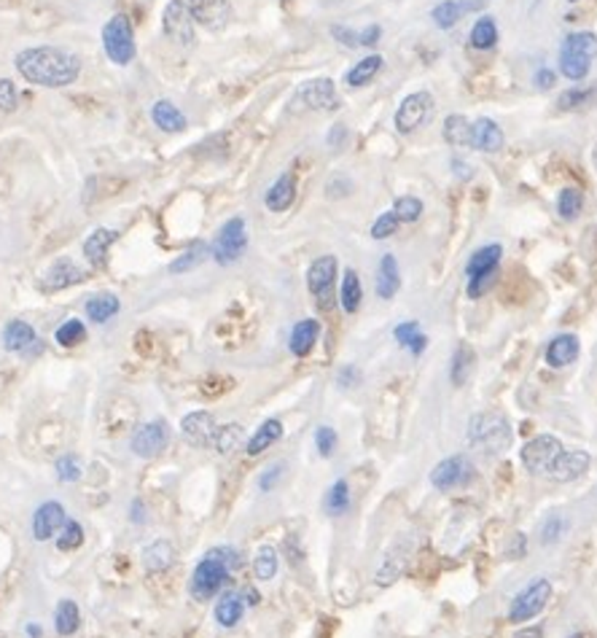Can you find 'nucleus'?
Masks as SVG:
<instances>
[{
    "label": "nucleus",
    "mask_w": 597,
    "mask_h": 638,
    "mask_svg": "<svg viewBox=\"0 0 597 638\" xmlns=\"http://www.w3.org/2000/svg\"><path fill=\"white\" fill-rule=\"evenodd\" d=\"M20 76L28 84L47 87V89H63L71 87L81 76V60L60 47H36L25 49L14 60Z\"/></svg>",
    "instance_id": "1"
},
{
    "label": "nucleus",
    "mask_w": 597,
    "mask_h": 638,
    "mask_svg": "<svg viewBox=\"0 0 597 638\" xmlns=\"http://www.w3.org/2000/svg\"><path fill=\"white\" fill-rule=\"evenodd\" d=\"M240 566V557L232 549L208 552L192 574V595L197 600H210L229 579V571Z\"/></svg>",
    "instance_id": "2"
},
{
    "label": "nucleus",
    "mask_w": 597,
    "mask_h": 638,
    "mask_svg": "<svg viewBox=\"0 0 597 638\" xmlns=\"http://www.w3.org/2000/svg\"><path fill=\"white\" fill-rule=\"evenodd\" d=\"M468 442L492 455L503 453L511 445V426L500 413H479L468 423Z\"/></svg>",
    "instance_id": "3"
},
{
    "label": "nucleus",
    "mask_w": 597,
    "mask_h": 638,
    "mask_svg": "<svg viewBox=\"0 0 597 638\" xmlns=\"http://www.w3.org/2000/svg\"><path fill=\"white\" fill-rule=\"evenodd\" d=\"M103 49L114 65H130L135 60V30L127 14H116L103 28Z\"/></svg>",
    "instance_id": "4"
},
{
    "label": "nucleus",
    "mask_w": 597,
    "mask_h": 638,
    "mask_svg": "<svg viewBox=\"0 0 597 638\" xmlns=\"http://www.w3.org/2000/svg\"><path fill=\"white\" fill-rule=\"evenodd\" d=\"M549 598H551V584H549V579H541V576L533 579V582L511 600L508 619H511V622H530V619H535V617L546 608Z\"/></svg>",
    "instance_id": "5"
},
{
    "label": "nucleus",
    "mask_w": 597,
    "mask_h": 638,
    "mask_svg": "<svg viewBox=\"0 0 597 638\" xmlns=\"http://www.w3.org/2000/svg\"><path fill=\"white\" fill-rule=\"evenodd\" d=\"M337 256H320L312 261V267L307 269V285L310 293L315 296L320 310H331L334 307V280H337Z\"/></svg>",
    "instance_id": "6"
},
{
    "label": "nucleus",
    "mask_w": 597,
    "mask_h": 638,
    "mask_svg": "<svg viewBox=\"0 0 597 638\" xmlns=\"http://www.w3.org/2000/svg\"><path fill=\"white\" fill-rule=\"evenodd\" d=\"M245 248H248V229H245V221L235 216L218 229L216 242H213V256L218 264H232L245 253Z\"/></svg>",
    "instance_id": "7"
},
{
    "label": "nucleus",
    "mask_w": 597,
    "mask_h": 638,
    "mask_svg": "<svg viewBox=\"0 0 597 638\" xmlns=\"http://www.w3.org/2000/svg\"><path fill=\"white\" fill-rule=\"evenodd\" d=\"M559 453H562L559 439L551 437V434H541V437L530 439L522 447L519 458H522V464L530 474H549V469H551V464Z\"/></svg>",
    "instance_id": "8"
},
{
    "label": "nucleus",
    "mask_w": 597,
    "mask_h": 638,
    "mask_svg": "<svg viewBox=\"0 0 597 638\" xmlns=\"http://www.w3.org/2000/svg\"><path fill=\"white\" fill-rule=\"evenodd\" d=\"M431 116H433V98L428 92H414L401 100V106L396 111V127H398V132L409 135L417 127L428 124Z\"/></svg>",
    "instance_id": "9"
},
{
    "label": "nucleus",
    "mask_w": 597,
    "mask_h": 638,
    "mask_svg": "<svg viewBox=\"0 0 597 638\" xmlns=\"http://www.w3.org/2000/svg\"><path fill=\"white\" fill-rule=\"evenodd\" d=\"M471 477H473V464L465 455H452V458H444L441 464L433 466L431 485L436 490H455V488L468 485Z\"/></svg>",
    "instance_id": "10"
},
{
    "label": "nucleus",
    "mask_w": 597,
    "mask_h": 638,
    "mask_svg": "<svg viewBox=\"0 0 597 638\" xmlns=\"http://www.w3.org/2000/svg\"><path fill=\"white\" fill-rule=\"evenodd\" d=\"M165 36L170 41H175L178 47H192L194 44V17L189 12V6L183 0H173V4L165 9V20H162Z\"/></svg>",
    "instance_id": "11"
},
{
    "label": "nucleus",
    "mask_w": 597,
    "mask_h": 638,
    "mask_svg": "<svg viewBox=\"0 0 597 638\" xmlns=\"http://www.w3.org/2000/svg\"><path fill=\"white\" fill-rule=\"evenodd\" d=\"M167 445H170V426L165 421L143 423L132 434V453L141 458H157L162 450H167Z\"/></svg>",
    "instance_id": "12"
},
{
    "label": "nucleus",
    "mask_w": 597,
    "mask_h": 638,
    "mask_svg": "<svg viewBox=\"0 0 597 638\" xmlns=\"http://www.w3.org/2000/svg\"><path fill=\"white\" fill-rule=\"evenodd\" d=\"M296 100L312 111H337L342 106V100L334 89V81H328V79H315V81L302 84V89L296 92Z\"/></svg>",
    "instance_id": "13"
},
{
    "label": "nucleus",
    "mask_w": 597,
    "mask_h": 638,
    "mask_svg": "<svg viewBox=\"0 0 597 638\" xmlns=\"http://www.w3.org/2000/svg\"><path fill=\"white\" fill-rule=\"evenodd\" d=\"M189 12L194 17V22H200L208 30H221L226 28L229 17H232V6L229 0H189Z\"/></svg>",
    "instance_id": "14"
},
{
    "label": "nucleus",
    "mask_w": 597,
    "mask_h": 638,
    "mask_svg": "<svg viewBox=\"0 0 597 638\" xmlns=\"http://www.w3.org/2000/svg\"><path fill=\"white\" fill-rule=\"evenodd\" d=\"M68 523L65 517V506L57 504V501H47L44 506L36 509V517H33V536L38 541H49L57 531H63Z\"/></svg>",
    "instance_id": "15"
},
{
    "label": "nucleus",
    "mask_w": 597,
    "mask_h": 638,
    "mask_svg": "<svg viewBox=\"0 0 597 638\" xmlns=\"http://www.w3.org/2000/svg\"><path fill=\"white\" fill-rule=\"evenodd\" d=\"M87 275H84V269L73 261V259H60V261H55L49 269H47V275H44V280H41V288L44 291H63V288H71V285H76V283H81Z\"/></svg>",
    "instance_id": "16"
},
{
    "label": "nucleus",
    "mask_w": 597,
    "mask_h": 638,
    "mask_svg": "<svg viewBox=\"0 0 597 638\" xmlns=\"http://www.w3.org/2000/svg\"><path fill=\"white\" fill-rule=\"evenodd\" d=\"M181 431L186 437L189 445L194 447H208L213 445V437H216V418L205 410L200 413H189L181 423Z\"/></svg>",
    "instance_id": "17"
},
{
    "label": "nucleus",
    "mask_w": 597,
    "mask_h": 638,
    "mask_svg": "<svg viewBox=\"0 0 597 638\" xmlns=\"http://www.w3.org/2000/svg\"><path fill=\"white\" fill-rule=\"evenodd\" d=\"M589 461H592L589 453H584V450H562V453L554 458L549 474H551L557 482H573V480H578V477L589 469Z\"/></svg>",
    "instance_id": "18"
},
{
    "label": "nucleus",
    "mask_w": 597,
    "mask_h": 638,
    "mask_svg": "<svg viewBox=\"0 0 597 638\" xmlns=\"http://www.w3.org/2000/svg\"><path fill=\"white\" fill-rule=\"evenodd\" d=\"M116 237H119V232H116V229H106V226L95 229V232L87 237V242H84V256H87V261H90L95 269H103V267L108 264V251H111V245L116 242Z\"/></svg>",
    "instance_id": "19"
},
{
    "label": "nucleus",
    "mask_w": 597,
    "mask_h": 638,
    "mask_svg": "<svg viewBox=\"0 0 597 638\" xmlns=\"http://www.w3.org/2000/svg\"><path fill=\"white\" fill-rule=\"evenodd\" d=\"M471 146L479 151L495 154L503 146V130L492 119H476L471 124Z\"/></svg>",
    "instance_id": "20"
},
{
    "label": "nucleus",
    "mask_w": 597,
    "mask_h": 638,
    "mask_svg": "<svg viewBox=\"0 0 597 638\" xmlns=\"http://www.w3.org/2000/svg\"><path fill=\"white\" fill-rule=\"evenodd\" d=\"M318 335H320V324L315 321V318H304V321H299L291 329V353L299 356V359L310 356L315 343H318Z\"/></svg>",
    "instance_id": "21"
},
{
    "label": "nucleus",
    "mask_w": 597,
    "mask_h": 638,
    "mask_svg": "<svg viewBox=\"0 0 597 638\" xmlns=\"http://www.w3.org/2000/svg\"><path fill=\"white\" fill-rule=\"evenodd\" d=\"M294 200H296V181H294L291 173L280 175V178L269 186V191H267V197H264V202H267V208H269L272 213L288 210V208L294 205Z\"/></svg>",
    "instance_id": "22"
},
{
    "label": "nucleus",
    "mask_w": 597,
    "mask_h": 638,
    "mask_svg": "<svg viewBox=\"0 0 597 638\" xmlns=\"http://www.w3.org/2000/svg\"><path fill=\"white\" fill-rule=\"evenodd\" d=\"M576 356H578V340L573 335H559L546 348V364L554 367V370H562V367L573 364Z\"/></svg>",
    "instance_id": "23"
},
{
    "label": "nucleus",
    "mask_w": 597,
    "mask_h": 638,
    "mask_svg": "<svg viewBox=\"0 0 597 638\" xmlns=\"http://www.w3.org/2000/svg\"><path fill=\"white\" fill-rule=\"evenodd\" d=\"M151 119L159 130L165 132H183L186 130V116L178 111V106H173L170 100H157L151 106Z\"/></svg>",
    "instance_id": "24"
},
{
    "label": "nucleus",
    "mask_w": 597,
    "mask_h": 638,
    "mask_svg": "<svg viewBox=\"0 0 597 638\" xmlns=\"http://www.w3.org/2000/svg\"><path fill=\"white\" fill-rule=\"evenodd\" d=\"M500 245H484V248H479L471 259H468V264H465V275H468V280L471 277H479V275H495V269H498V261H500Z\"/></svg>",
    "instance_id": "25"
},
{
    "label": "nucleus",
    "mask_w": 597,
    "mask_h": 638,
    "mask_svg": "<svg viewBox=\"0 0 597 638\" xmlns=\"http://www.w3.org/2000/svg\"><path fill=\"white\" fill-rule=\"evenodd\" d=\"M36 343V329L28 321H12L4 329V348L9 353H22Z\"/></svg>",
    "instance_id": "26"
},
{
    "label": "nucleus",
    "mask_w": 597,
    "mask_h": 638,
    "mask_svg": "<svg viewBox=\"0 0 597 638\" xmlns=\"http://www.w3.org/2000/svg\"><path fill=\"white\" fill-rule=\"evenodd\" d=\"M398 283H401L398 261H396V256L385 253L380 267H377V293H380V299H393L396 291H398Z\"/></svg>",
    "instance_id": "27"
},
{
    "label": "nucleus",
    "mask_w": 597,
    "mask_h": 638,
    "mask_svg": "<svg viewBox=\"0 0 597 638\" xmlns=\"http://www.w3.org/2000/svg\"><path fill=\"white\" fill-rule=\"evenodd\" d=\"M283 437V423L280 421H275V418H269V421H264L261 426H259V431L248 439V455H261L264 450H269L277 439Z\"/></svg>",
    "instance_id": "28"
},
{
    "label": "nucleus",
    "mask_w": 597,
    "mask_h": 638,
    "mask_svg": "<svg viewBox=\"0 0 597 638\" xmlns=\"http://www.w3.org/2000/svg\"><path fill=\"white\" fill-rule=\"evenodd\" d=\"M245 603L237 592H226L218 603H216V622L221 627H235L243 619Z\"/></svg>",
    "instance_id": "29"
},
{
    "label": "nucleus",
    "mask_w": 597,
    "mask_h": 638,
    "mask_svg": "<svg viewBox=\"0 0 597 638\" xmlns=\"http://www.w3.org/2000/svg\"><path fill=\"white\" fill-rule=\"evenodd\" d=\"M119 299L114 296V293H98V296H92L90 302H87V318L90 321H95V324H106V321H111V318L119 312Z\"/></svg>",
    "instance_id": "30"
},
{
    "label": "nucleus",
    "mask_w": 597,
    "mask_h": 638,
    "mask_svg": "<svg viewBox=\"0 0 597 638\" xmlns=\"http://www.w3.org/2000/svg\"><path fill=\"white\" fill-rule=\"evenodd\" d=\"M339 299H342V307H345V312H355V310L361 307V299H363V285H361V277H358V272H355V269H347V272H345V277H342V293H339Z\"/></svg>",
    "instance_id": "31"
},
{
    "label": "nucleus",
    "mask_w": 597,
    "mask_h": 638,
    "mask_svg": "<svg viewBox=\"0 0 597 638\" xmlns=\"http://www.w3.org/2000/svg\"><path fill=\"white\" fill-rule=\"evenodd\" d=\"M393 337L404 345V348H409L414 356H420L422 351H425V335L420 332V327L414 324V321H404V324H398L396 329H393Z\"/></svg>",
    "instance_id": "32"
},
{
    "label": "nucleus",
    "mask_w": 597,
    "mask_h": 638,
    "mask_svg": "<svg viewBox=\"0 0 597 638\" xmlns=\"http://www.w3.org/2000/svg\"><path fill=\"white\" fill-rule=\"evenodd\" d=\"M146 568L149 571H165V568H170L173 566V560H175V549H173V544L170 541H154L149 549H146Z\"/></svg>",
    "instance_id": "33"
},
{
    "label": "nucleus",
    "mask_w": 597,
    "mask_h": 638,
    "mask_svg": "<svg viewBox=\"0 0 597 638\" xmlns=\"http://www.w3.org/2000/svg\"><path fill=\"white\" fill-rule=\"evenodd\" d=\"M81 625V614H79V606L73 600H63L55 611V627L60 635H73Z\"/></svg>",
    "instance_id": "34"
},
{
    "label": "nucleus",
    "mask_w": 597,
    "mask_h": 638,
    "mask_svg": "<svg viewBox=\"0 0 597 638\" xmlns=\"http://www.w3.org/2000/svg\"><path fill=\"white\" fill-rule=\"evenodd\" d=\"M382 71V57L380 55H371V57H366V60H361L350 73H347V84L350 87H366L377 73Z\"/></svg>",
    "instance_id": "35"
},
{
    "label": "nucleus",
    "mask_w": 597,
    "mask_h": 638,
    "mask_svg": "<svg viewBox=\"0 0 597 638\" xmlns=\"http://www.w3.org/2000/svg\"><path fill=\"white\" fill-rule=\"evenodd\" d=\"M444 138H447V143L455 146V149L471 146V124H468L463 116L452 114V116H447V122H444Z\"/></svg>",
    "instance_id": "36"
},
{
    "label": "nucleus",
    "mask_w": 597,
    "mask_h": 638,
    "mask_svg": "<svg viewBox=\"0 0 597 638\" xmlns=\"http://www.w3.org/2000/svg\"><path fill=\"white\" fill-rule=\"evenodd\" d=\"M473 362H476L473 348L465 345V343L457 345V351H455V356H452V383H455V386H463V383L471 378Z\"/></svg>",
    "instance_id": "37"
},
{
    "label": "nucleus",
    "mask_w": 597,
    "mask_h": 638,
    "mask_svg": "<svg viewBox=\"0 0 597 638\" xmlns=\"http://www.w3.org/2000/svg\"><path fill=\"white\" fill-rule=\"evenodd\" d=\"M589 63H592V60H586V57H581V55L559 52V73H562L565 79H570V81H581V79H586V73H589Z\"/></svg>",
    "instance_id": "38"
},
{
    "label": "nucleus",
    "mask_w": 597,
    "mask_h": 638,
    "mask_svg": "<svg viewBox=\"0 0 597 638\" xmlns=\"http://www.w3.org/2000/svg\"><path fill=\"white\" fill-rule=\"evenodd\" d=\"M562 52H573V55H581L586 60H594L597 57V36L594 33H573V36L565 38Z\"/></svg>",
    "instance_id": "39"
},
{
    "label": "nucleus",
    "mask_w": 597,
    "mask_h": 638,
    "mask_svg": "<svg viewBox=\"0 0 597 638\" xmlns=\"http://www.w3.org/2000/svg\"><path fill=\"white\" fill-rule=\"evenodd\" d=\"M84 337H87V327H84V321H79V318H68V321L55 332V340L63 348H76L84 343Z\"/></svg>",
    "instance_id": "40"
},
{
    "label": "nucleus",
    "mask_w": 597,
    "mask_h": 638,
    "mask_svg": "<svg viewBox=\"0 0 597 638\" xmlns=\"http://www.w3.org/2000/svg\"><path fill=\"white\" fill-rule=\"evenodd\" d=\"M495 44H498V28H495V22H492L490 17L479 20V22L473 25V30H471V47L479 49V52H484V49H492Z\"/></svg>",
    "instance_id": "41"
},
{
    "label": "nucleus",
    "mask_w": 597,
    "mask_h": 638,
    "mask_svg": "<svg viewBox=\"0 0 597 638\" xmlns=\"http://www.w3.org/2000/svg\"><path fill=\"white\" fill-rule=\"evenodd\" d=\"M253 571L261 582H269L275 574H277V549L264 544L259 552H256V560H253Z\"/></svg>",
    "instance_id": "42"
},
{
    "label": "nucleus",
    "mask_w": 597,
    "mask_h": 638,
    "mask_svg": "<svg viewBox=\"0 0 597 638\" xmlns=\"http://www.w3.org/2000/svg\"><path fill=\"white\" fill-rule=\"evenodd\" d=\"M240 442H243V426H237V423H229V426H221V429H216L213 447H216L221 455L232 453V450H235Z\"/></svg>",
    "instance_id": "43"
},
{
    "label": "nucleus",
    "mask_w": 597,
    "mask_h": 638,
    "mask_svg": "<svg viewBox=\"0 0 597 638\" xmlns=\"http://www.w3.org/2000/svg\"><path fill=\"white\" fill-rule=\"evenodd\" d=\"M205 256H208V245L205 242H194L183 256H178L173 264H170V272H189V269H194V267H200L202 261H205Z\"/></svg>",
    "instance_id": "44"
},
{
    "label": "nucleus",
    "mask_w": 597,
    "mask_h": 638,
    "mask_svg": "<svg viewBox=\"0 0 597 638\" xmlns=\"http://www.w3.org/2000/svg\"><path fill=\"white\" fill-rule=\"evenodd\" d=\"M326 509H328L331 515H345V512L350 509V488H347L345 480H337V482L331 485V490H328V496H326Z\"/></svg>",
    "instance_id": "45"
},
{
    "label": "nucleus",
    "mask_w": 597,
    "mask_h": 638,
    "mask_svg": "<svg viewBox=\"0 0 597 638\" xmlns=\"http://www.w3.org/2000/svg\"><path fill=\"white\" fill-rule=\"evenodd\" d=\"M581 208H584V197H581L578 189H562V191H559L557 210H559L562 218H567V221L576 218V216L581 213Z\"/></svg>",
    "instance_id": "46"
},
{
    "label": "nucleus",
    "mask_w": 597,
    "mask_h": 638,
    "mask_svg": "<svg viewBox=\"0 0 597 638\" xmlns=\"http://www.w3.org/2000/svg\"><path fill=\"white\" fill-rule=\"evenodd\" d=\"M592 98H594V89H589V87H586V89L573 87V89H567V92L559 95L557 106H559V111H576V108H584Z\"/></svg>",
    "instance_id": "47"
},
{
    "label": "nucleus",
    "mask_w": 597,
    "mask_h": 638,
    "mask_svg": "<svg viewBox=\"0 0 597 638\" xmlns=\"http://www.w3.org/2000/svg\"><path fill=\"white\" fill-rule=\"evenodd\" d=\"M393 213L398 221H406V224H414L420 216H422V202L417 197H398L393 202Z\"/></svg>",
    "instance_id": "48"
},
{
    "label": "nucleus",
    "mask_w": 597,
    "mask_h": 638,
    "mask_svg": "<svg viewBox=\"0 0 597 638\" xmlns=\"http://www.w3.org/2000/svg\"><path fill=\"white\" fill-rule=\"evenodd\" d=\"M457 20H460V6L452 4V0H444V4H439V6L433 9V22H436V28H441V30L455 28Z\"/></svg>",
    "instance_id": "49"
},
{
    "label": "nucleus",
    "mask_w": 597,
    "mask_h": 638,
    "mask_svg": "<svg viewBox=\"0 0 597 638\" xmlns=\"http://www.w3.org/2000/svg\"><path fill=\"white\" fill-rule=\"evenodd\" d=\"M81 544H84V528L76 520H68L65 528H63V536L57 539V549L60 552H71V549H76Z\"/></svg>",
    "instance_id": "50"
},
{
    "label": "nucleus",
    "mask_w": 597,
    "mask_h": 638,
    "mask_svg": "<svg viewBox=\"0 0 597 638\" xmlns=\"http://www.w3.org/2000/svg\"><path fill=\"white\" fill-rule=\"evenodd\" d=\"M565 528H567V520L559 517V515H551V517L543 523V528H541V541H543V544H554V541H559L562 533H565Z\"/></svg>",
    "instance_id": "51"
},
{
    "label": "nucleus",
    "mask_w": 597,
    "mask_h": 638,
    "mask_svg": "<svg viewBox=\"0 0 597 638\" xmlns=\"http://www.w3.org/2000/svg\"><path fill=\"white\" fill-rule=\"evenodd\" d=\"M398 224H401V221L396 218V213L388 210V213H382V216L374 221V226H371V237H374V240H385V237L396 234Z\"/></svg>",
    "instance_id": "52"
},
{
    "label": "nucleus",
    "mask_w": 597,
    "mask_h": 638,
    "mask_svg": "<svg viewBox=\"0 0 597 638\" xmlns=\"http://www.w3.org/2000/svg\"><path fill=\"white\" fill-rule=\"evenodd\" d=\"M315 445H318L320 455L328 458V455L334 453V447H337V431L328 429V426H320V429L315 431Z\"/></svg>",
    "instance_id": "53"
},
{
    "label": "nucleus",
    "mask_w": 597,
    "mask_h": 638,
    "mask_svg": "<svg viewBox=\"0 0 597 638\" xmlns=\"http://www.w3.org/2000/svg\"><path fill=\"white\" fill-rule=\"evenodd\" d=\"M57 477H60L63 482H76V480L81 477V469H79V464H76L73 455H65V458L57 461Z\"/></svg>",
    "instance_id": "54"
},
{
    "label": "nucleus",
    "mask_w": 597,
    "mask_h": 638,
    "mask_svg": "<svg viewBox=\"0 0 597 638\" xmlns=\"http://www.w3.org/2000/svg\"><path fill=\"white\" fill-rule=\"evenodd\" d=\"M17 87L9 79H0V111H14L17 108Z\"/></svg>",
    "instance_id": "55"
},
{
    "label": "nucleus",
    "mask_w": 597,
    "mask_h": 638,
    "mask_svg": "<svg viewBox=\"0 0 597 638\" xmlns=\"http://www.w3.org/2000/svg\"><path fill=\"white\" fill-rule=\"evenodd\" d=\"M380 36H382V30L377 25H369L363 33H358V47H374L380 41Z\"/></svg>",
    "instance_id": "56"
},
{
    "label": "nucleus",
    "mask_w": 597,
    "mask_h": 638,
    "mask_svg": "<svg viewBox=\"0 0 597 638\" xmlns=\"http://www.w3.org/2000/svg\"><path fill=\"white\" fill-rule=\"evenodd\" d=\"M280 474H283V464H275L272 469H267V474H264V477H261V482H259V485H261V490H269V488L277 482V477H280Z\"/></svg>",
    "instance_id": "57"
},
{
    "label": "nucleus",
    "mask_w": 597,
    "mask_h": 638,
    "mask_svg": "<svg viewBox=\"0 0 597 638\" xmlns=\"http://www.w3.org/2000/svg\"><path fill=\"white\" fill-rule=\"evenodd\" d=\"M331 33H334L337 38H342V44H345V47H350V49H355V47H358V36H355L353 30H347V28H334Z\"/></svg>",
    "instance_id": "58"
},
{
    "label": "nucleus",
    "mask_w": 597,
    "mask_h": 638,
    "mask_svg": "<svg viewBox=\"0 0 597 638\" xmlns=\"http://www.w3.org/2000/svg\"><path fill=\"white\" fill-rule=\"evenodd\" d=\"M535 84H538L541 89H549V87H554V73H551L549 68H541V71L535 73Z\"/></svg>",
    "instance_id": "59"
},
{
    "label": "nucleus",
    "mask_w": 597,
    "mask_h": 638,
    "mask_svg": "<svg viewBox=\"0 0 597 638\" xmlns=\"http://www.w3.org/2000/svg\"><path fill=\"white\" fill-rule=\"evenodd\" d=\"M487 4H490V0H460L457 6H460L463 12H471V14H473V12H482Z\"/></svg>",
    "instance_id": "60"
},
{
    "label": "nucleus",
    "mask_w": 597,
    "mask_h": 638,
    "mask_svg": "<svg viewBox=\"0 0 597 638\" xmlns=\"http://www.w3.org/2000/svg\"><path fill=\"white\" fill-rule=\"evenodd\" d=\"M516 638H541V627H527V630H522Z\"/></svg>",
    "instance_id": "61"
},
{
    "label": "nucleus",
    "mask_w": 597,
    "mask_h": 638,
    "mask_svg": "<svg viewBox=\"0 0 597 638\" xmlns=\"http://www.w3.org/2000/svg\"><path fill=\"white\" fill-rule=\"evenodd\" d=\"M592 159H594V165H597V149H594V154H592Z\"/></svg>",
    "instance_id": "62"
}]
</instances>
